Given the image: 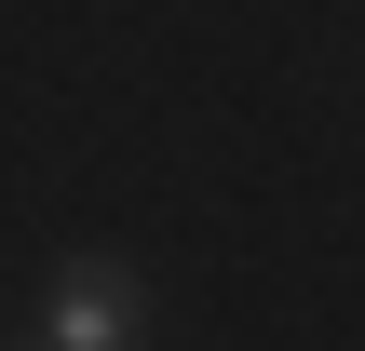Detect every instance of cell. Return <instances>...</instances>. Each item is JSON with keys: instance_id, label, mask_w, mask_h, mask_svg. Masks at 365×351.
I'll use <instances>...</instances> for the list:
<instances>
[{"instance_id": "6da1fadb", "label": "cell", "mask_w": 365, "mask_h": 351, "mask_svg": "<svg viewBox=\"0 0 365 351\" xmlns=\"http://www.w3.org/2000/svg\"><path fill=\"white\" fill-rule=\"evenodd\" d=\"M27 338L41 351H135L149 338V271H135V257H54Z\"/></svg>"}, {"instance_id": "7a4b0ae2", "label": "cell", "mask_w": 365, "mask_h": 351, "mask_svg": "<svg viewBox=\"0 0 365 351\" xmlns=\"http://www.w3.org/2000/svg\"><path fill=\"white\" fill-rule=\"evenodd\" d=\"M14 351H41V338H14Z\"/></svg>"}]
</instances>
